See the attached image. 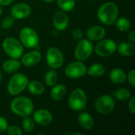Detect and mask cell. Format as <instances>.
I'll use <instances>...</instances> for the list:
<instances>
[{
  "label": "cell",
  "instance_id": "cell-1",
  "mask_svg": "<svg viewBox=\"0 0 135 135\" xmlns=\"http://www.w3.org/2000/svg\"><path fill=\"white\" fill-rule=\"evenodd\" d=\"M119 17V7L113 2L103 3L97 9V17L100 21L105 25L115 24Z\"/></svg>",
  "mask_w": 135,
  "mask_h": 135
},
{
  "label": "cell",
  "instance_id": "cell-2",
  "mask_svg": "<svg viewBox=\"0 0 135 135\" xmlns=\"http://www.w3.org/2000/svg\"><path fill=\"white\" fill-rule=\"evenodd\" d=\"M11 112L20 117H27L32 115L34 104L31 99L27 97H16L10 103Z\"/></svg>",
  "mask_w": 135,
  "mask_h": 135
},
{
  "label": "cell",
  "instance_id": "cell-3",
  "mask_svg": "<svg viewBox=\"0 0 135 135\" xmlns=\"http://www.w3.org/2000/svg\"><path fill=\"white\" fill-rule=\"evenodd\" d=\"M28 81V77L24 74L14 73L7 83L6 90L10 96H18L27 89Z\"/></svg>",
  "mask_w": 135,
  "mask_h": 135
},
{
  "label": "cell",
  "instance_id": "cell-4",
  "mask_svg": "<svg viewBox=\"0 0 135 135\" xmlns=\"http://www.w3.org/2000/svg\"><path fill=\"white\" fill-rule=\"evenodd\" d=\"M87 96L82 89H74L68 97V105L70 108L76 112H81L86 108Z\"/></svg>",
  "mask_w": 135,
  "mask_h": 135
},
{
  "label": "cell",
  "instance_id": "cell-5",
  "mask_svg": "<svg viewBox=\"0 0 135 135\" xmlns=\"http://www.w3.org/2000/svg\"><path fill=\"white\" fill-rule=\"evenodd\" d=\"M5 53L12 59H20L24 54V47L19 40L14 37H6L2 44Z\"/></svg>",
  "mask_w": 135,
  "mask_h": 135
},
{
  "label": "cell",
  "instance_id": "cell-6",
  "mask_svg": "<svg viewBox=\"0 0 135 135\" xmlns=\"http://www.w3.org/2000/svg\"><path fill=\"white\" fill-rule=\"evenodd\" d=\"M94 108L96 111L101 115H109L115 110V98L109 94L101 95L96 99Z\"/></svg>",
  "mask_w": 135,
  "mask_h": 135
},
{
  "label": "cell",
  "instance_id": "cell-7",
  "mask_svg": "<svg viewBox=\"0 0 135 135\" xmlns=\"http://www.w3.org/2000/svg\"><path fill=\"white\" fill-rule=\"evenodd\" d=\"M19 40L26 48H35L39 44L40 37L36 31L30 27L23 28L19 34Z\"/></svg>",
  "mask_w": 135,
  "mask_h": 135
},
{
  "label": "cell",
  "instance_id": "cell-8",
  "mask_svg": "<svg viewBox=\"0 0 135 135\" xmlns=\"http://www.w3.org/2000/svg\"><path fill=\"white\" fill-rule=\"evenodd\" d=\"M94 51V47L92 43L88 39H81L78 41L75 50H74V57L77 60L84 62L89 59Z\"/></svg>",
  "mask_w": 135,
  "mask_h": 135
},
{
  "label": "cell",
  "instance_id": "cell-9",
  "mask_svg": "<svg viewBox=\"0 0 135 135\" xmlns=\"http://www.w3.org/2000/svg\"><path fill=\"white\" fill-rule=\"evenodd\" d=\"M117 50L116 43L112 39H104L97 41L94 47V51L97 55L103 58L112 55Z\"/></svg>",
  "mask_w": 135,
  "mask_h": 135
},
{
  "label": "cell",
  "instance_id": "cell-10",
  "mask_svg": "<svg viewBox=\"0 0 135 135\" xmlns=\"http://www.w3.org/2000/svg\"><path fill=\"white\" fill-rule=\"evenodd\" d=\"M46 62L51 69H59L64 63V55L62 51L56 47H50L46 53Z\"/></svg>",
  "mask_w": 135,
  "mask_h": 135
},
{
  "label": "cell",
  "instance_id": "cell-11",
  "mask_svg": "<svg viewBox=\"0 0 135 135\" xmlns=\"http://www.w3.org/2000/svg\"><path fill=\"white\" fill-rule=\"evenodd\" d=\"M87 74V67L81 61L70 62L65 68V75L70 79H78Z\"/></svg>",
  "mask_w": 135,
  "mask_h": 135
},
{
  "label": "cell",
  "instance_id": "cell-12",
  "mask_svg": "<svg viewBox=\"0 0 135 135\" xmlns=\"http://www.w3.org/2000/svg\"><path fill=\"white\" fill-rule=\"evenodd\" d=\"M32 115V119L35 123L43 127L50 125L53 121V115L51 112L44 108H40L35 112L33 111Z\"/></svg>",
  "mask_w": 135,
  "mask_h": 135
},
{
  "label": "cell",
  "instance_id": "cell-13",
  "mask_svg": "<svg viewBox=\"0 0 135 135\" xmlns=\"http://www.w3.org/2000/svg\"><path fill=\"white\" fill-rule=\"evenodd\" d=\"M32 13L31 7L24 2H18L14 4L10 9V15L15 19H25L30 16Z\"/></svg>",
  "mask_w": 135,
  "mask_h": 135
},
{
  "label": "cell",
  "instance_id": "cell-14",
  "mask_svg": "<svg viewBox=\"0 0 135 135\" xmlns=\"http://www.w3.org/2000/svg\"><path fill=\"white\" fill-rule=\"evenodd\" d=\"M52 24L57 31H64L69 25V17L66 12L62 10H58L55 13L52 17Z\"/></svg>",
  "mask_w": 135,
  "mask_h": 135
},
{
  "label": "cell",
  "instance_id": "cell-15",
  "mask_svg": "<svg viewBox=\"0 0 135 135\" xmlns=\"http://www.w3.org/2000/svg\"><path fill=\"white\" fill-rule=\"evenodd\" d=\"M42 59L41 53L39 51H31L25 54H23L21 57V62L26 67H31L39 63Z\"/></svg>",
  "mask_w": 135,
  "mask_h": 135
},
{
  "label": "cell",
  "instance_id": "cell-16",
  "mask_svg": "<svg viewBox=\"0 0 135 135\" xmlns=\"http://www.w3.org/2000/svg\"><path fill=\"white\" fill-rule=\"evenodd\" d=\"M106 36V30L103 26L93 25L89 28L86 31L87 39L92 42H97Z\"/></svg>",
  "mask_w": 135,
  "mask_h": 135
},
{
  "label": "cell",
  "instance_id": "cell-17",
  "mask_svg": "<svg viewBox=\"0 0 135 135\" xmlns=\"http://www.w3.org/2000/svg\"><path fill=\"white\" fill-rule=\"evenodd\" d=\"M78 122L79 126L85 131H90L94 127V119L93 116L86 112H81L78 117Z\"/></svg>",
  "mask_w": 135,
  "mask_h": 135
},
{
  "label": "cell",
  "instance_id": "cell-18",
  "mask_svg": "<svg viewBox=\"0 0 135 135\" xmlns=\"http://www.w3.org/2000/svg\"><path fill=\"white\" fill-rule=\"evenodd\" d=\"M66 91L67 89L63 84H55V85L52 86L50 92L51 98L55 101H60L65 97L66 94Z\"/></svg>",
  "mask_w": 135,
  "mask_h": 135
},
{
  "label": "cell",
  "instance_id": "cell-19",
  "mask_svg": "<svg viewBox=\"0 0 135 135\" xmlns=\"http://www.w3.org/2000/svg\"><path fill=\"white\" fill-rule=\"evenodd\" d=\"M109 78L112 83L120 85L127 81V74L121 68H114L109 73Z\"/></svg>",
  "mask_w": 135,
  "mask_h": 135
},
{
  "label": "cell",
  "instance_id": "cell-20",
  "mask_svg": "<svg viewBox=\"0 0 135 135\" xmlns=\"http://www.w3.org/2000/svg\"><path fill=\"white\" fill-rule=\"evenodd\" d=\"M118 52L126 57H131L134 55L135 54V45L134 43L131 42H123L120 43L117 45V50Z\"/></svg>",
  "mask_w": 135,
  "mask_h": 135
},
{
  "label": "cell",
  "instance_id": "cell-21",
  "mask_svg": "<svg viewBox=\"0 0 135 135\" xmlns=\"http://www.w3.org/2000/svg\"><path fill=\"white\" fill-rule=\"evenodd\" d=\"M21 62L17 59H12L6 60L2 64V70L6 74H14L21 67Z\"/></svg>",
  "mask_w": 135,
  "mask_h": 135
},
{
  "label": "cell",
  "instance_id": "cell-22",
  "mask_svg": "<svg viewBox=\"0 0 135 135\" xmlns=\"http://www.w3.org/2000/svg\"><path fill=\"white\" fill-rule=\"evenodd\" d=\"M27 89L28 92L34 96L42 95L45 91V85L39 81H28Z\"/></svg>",
  "mask_w": 135,
  "mask_h": 135
},
{
  "label": "cell",
  "instance_id": "cell-23",
  "mask_svg": "<svg viewBox=\"0 0 135 135\" xmlns=\"http://www.w3.org/2000/svg\"><path fill=\"white\" fill-rule=\"evenodd\" d=\"M105 72L106 68L101 63H94L87 68V74L93 78L101 77L105 74Z\"/></svg>",
  "mask_w": 135,
  "mask_h": 135
},
{
  "label": "cell",
  "instance_id": "cell-24",
  "mask_svg": "<svg viewBox=\"0 0 135 135\" xmlns=\"http://www.w3.org/2000/svg\"><path fill=\"white\" fill-rule=\"evenodd\" d=\"M112 97L119 101H127L131 97V93L126 88H119L113 92Z\"/></svg>",
  "mask_w": 135,
  "mask_h": 135
},
{
  "label": "cell",
  "instance_id": "cell-25",
  "mask_svg": "<svg viewBox=\"0 0 135 135\" xmlns=\"http://www.w3.org/2000/svg\"><path fill=\"white\" fill-rule=\"evenodd\" d=\"M58 80L59 75L54 69L48 70L44 75V82L49 87H52L53 85L57 84Z\"/></svg>",
  "mask_w": 135,
  "mask_h": 135
},
{
  "label": "cell",
  "instance_id": "cell-26",
  "mask_svg": "<svg viewBox=\"0 0 135 135\" xmlns=\"http://www.w3.org/2000/svg\"><path fill=\"white\" fill-rule=\"evenodd\" d=\"M116 28L120 32H127L131 28V21L127 17L117 18L115 22Z\"/></svg>",
  "mask_w": 135,
  "mask_h": 135
},
{
  "label": "cell",
  "instance_id": "cell-27",
  "mask_svg": "<svg viewBox=\"0 0 135 135\" xmlns=\"http://www.w3.org/2000/svg\"><path fill=\"white\" fill-rule=\"evenodd\" d=\"M59 8L64 12H70L75 6V0H55Z\"/></svg>",
  "mask_w": 135,
  "mask_h": 135
},
{
  "label": "cell",
  "instance_id": "cell-28",
  "mask_svg": "<svg viewBox=\"0 0 135 135\" xmlns=\"http://www.w3.org/2000/svg\"><path fill=\"white\" fill-rule=\"evenodd\" d=\"M21 129L25 133H31L35 129V122L29 116L24 117L21 123Z\"/></svg>",
  "mask_w": 135,
  "mask_h": 135
},
{
  "label": "cell",
  "instance_id": "cell-29",
  "mask_svg": "<svg viewBox=\"0 0 135 135\" xmlns=\"http://www.w3.org/2000/svg\"><path fill=\"white\" fill-rule=\"evenodd\" d=\"M14 22H15V18L11 15H8L2 18L0 25L3 29H9L14 25Z\"/></svg>",
  "mask_w": 135,
  "mask_h": 135
},
{
  "label": "cell",
  "instance_id": "cell-30",
  "mask_svg": "<svg viewBox=\"0 0 135 135\" xmlns=\"http://www.w3.org/2000/svg\"><path fill=\"white\" fill-rule=\"evenodd\" d=\"M6 132L9 135H22L23 134L22 129L16 125H10V126L8 125Z\"/></svg>",
  "mask_w": 135,
  "mask_h": 135
},
{
  "label": "cell",
  "instance_id": "cell-31",
  "mask_svg": "<svg viewBox=\"0 0 135 135\" xmlns=\"http://www.w3.org/2000/svg\"><path fill=\"white\" fill-rule=\"evenodd\" d=\"M72 36H73V38L74 40L79 41V40H81V39L84 38V33H83V32H82V30L81 28H74L72 31Z\"/></svg>",
  "mask_w": 135,
  "mask_h": 135
},
{
  "label": "cell",
  "instance_id": "cell-32",
  "mask_svg": "<svg viewBox=\"0 0 135 135\" xmlns=\"http://www.w3.org/2000/svg\"><path fill=\"white\" fill-rule=\"evenodd\" d=\"M127 80L130 83V85L133 87L135 86V70L132 69L129 71V73L127 74Z\"/></svg>",
  "mask_w": 135,
  "mask_h": 135
},
{
  "label": "cell",
  "instance_id": "cell-33",
  "mask_svg": "<svg viewBox=\"0 0 135 135\" xmlns=\"http://www.w3.org/2000/svg\"><path fill=\"white\" fill-rule=\"evenodd\" d=\"M128 109L129 112L132 114H135V97H131L129 100H128Z\"/></svg>",
  "mask_w": 135,
  "mask_h": 135
},
{
  "label": "cell",
  "instance_id": "cell-34",
  "mask_svg": "<svg viewBox=\"0 0 135 135\" xmlns=\"http://www.w3.org/2000/svg\"><path fill=\"white\" fill-rule=\"evenodd\" d=\"M7 127H8L7 120L4 117L0 116V134L6 132V129H7Z\"/></svg>",
  "mask_w": 135,
  "mask_h": 135
},
{
  "label": "cell",
  "instance_id": "cell-35",
  "mask_svg": "<svg viewBox=\"0 0 135 135\" xmlns=\"http://www.w3.org/2000/svg\"><path fill=\"white\" fill-rule=\"evenodd\" d=\"M127 38L129 40L130 42L131 43H135V31L134 30H131V31H129L128 32V35H127Z\"/></svg>",
  "mask_w": 135,
  "mask_h": 135
},
{
  "label": "cell",
  "instance_id": "cell-36",
  "mask_svg": "<svg viewBox=\"0 0 135 135\" xmlns=\"http://www.w3.org/2000/svg\"><path fill=\"white\" fill-rule=\"evenodd\" d=\"M14 0H0V6H7L12 4Z\"/></svg>",
  "mask_w": 135,
  "mask_h": 135
},
{
  "label": "cell",
  "instance_id": "cell-37",
  "mask_svg": "<svg viewBox=\"0 0 135 135\" xmlns=\"http://www.w3.org/2000/svg\"><path fill=\"white\" fill-rule=\"evenodd\" d=\"M43 1L45 2H47V3H51V2H54L55 0H43Z\"/></svg>",
  "mask_w": 135,
  "mask_h": 135
},
{
  "label": "cell",
  "instance_id": "cell-38",
  "mask_svg": "<svg viewBox=\"0 0 135 135\" xmlns=\"http://www.w3.org/2000/svg\"><path fill=\"white\" fill-rule=\"evenodd\" d=\"M2 71L0 70V81H2Z\"/></svg>",
  "mask_w": 135,
  "mask_h": 135
},
{
  "label": "cell",
  "instance_id": "cell-39",
  "mask_svg": "<svg viewBox=\"0 0 135 135\" xmlns=\"http://www.w3.org/2000/svg\"><path fill=\"white\" fill-rule=\"evenodd\" d=\"M2 6H0V16L2 15Z\"/></svg>",
  "mask_w": 135,
  "mask_h": 135
}]
</instances>
